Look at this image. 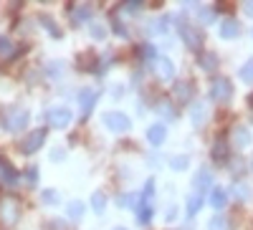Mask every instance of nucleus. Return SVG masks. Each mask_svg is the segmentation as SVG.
<instances>
[{
    "instance_id": "obj_9",
    "label": "nucleus",
    "mask_w": 253,
    "mask_h": 230,
    "mask_svg": "<svg viewBox=\"0 0 253 230\" xmlns=\"http://www.w3.org/2000/svg\"><path fill=\"white\" fill-rule=\"evenodd\" d=\"M96 91L94 89H84V91H79V107H81V114L84 116H89L91 114V109H94V104H96Z\"/></svg>"
},
{
    "instance_id": "obj_7",
    "label": "nucleus",
    "mask_w": 253,
    "mask_h": 230,
    "mask_svg": "<svg viewBox=\"0 0 253 230\" xmlns=\"http://www.w3.org/2000/svg\"><path fill=\"white\" fill-rule=\"evenodd\" d=\"M43 142H46V129H33V132L23 139L20 150H23L26 154H33V152H38L41 147H43Z\"/></svg>"
},
{
    "instance_id": "obj_23",
    "label": "nucleus",
    "mask_w": 253,
    "mask_h": 230,
    "mask_svg": "<svg viewBox=\"0 0 253 230\" xmlns=\"http://www.w3.org/2000/svg\"><path fill=\"white\" fill-rule=\"evenodd\" d=\"M91 207H94V213H104V210H107V195H104V192H94L91 195Z\"/></svg>"
},
{
    "instance_id": "obj_24",
    "label": "nucleus",
    "mask_w": 253,
    "mask_h": 230,
    "mask_svg": "<svg viewBox=\"0 0 253 230\" xmlns=\"http://www.w3.org/2000/svg\"><path fill=\"white\" fill-rule=\"evenodd\" d=\"M200 205H203V195H200V192L190 195V197H187V213H190V215H195V213L200 210Z\"/></svg>"
},
{
    "instance_id": "obj_19",
    "label": "nucleus",
    "mask_w": 253,
    "mask_h": 230,
    "mask_svg": "<svg viewBox=\"0 0 253 230\" xmlns=\"http://www.w3.org/2000/svg\"><path fill=\"white\" fill-rule=\"evenodd\" d=\"M23 48H15L13 43H10V38H0V58L3 61H10V58H15Z\"/></svg>"
},
{
    "instance_id": "obj_26",
    "label": "nucleus",
    "mask_w": 253,
    "mask_h": 230,
    "mask_svg": "<svg viewBox=\"0 0 253 230\" xmlns=\"http://www.w3.org/2000/svg\"><path fill=\"white\" fill-rule=\"evenodd\" d=\"M69 218L71 220H81V215H84V202H79V200H74L71 205H69Z\"/></svg>"
},
{
    "instance_id": "obj_35",
    "label": "nucleus",
    "mask_w": 253,
    "mask_h": 230,
    "mask_svg": "<svg viewBox=\"0 0 253 230\" xmlns=\"http://www.w3.org/2000/svg\"><path fill=\"white\" fill-rule=\"evenodd\" d=\"M104 36H107V31H104V26H99V23H94V26H91V38H96V40H101Z\"/></svg>"
},
{
    "instance_id": "obj_30",
    "label": "nucleus",
    "mask_w": 253,
    "mask_h": 230,
    "mask_svg": "<svg viewBox=\"0 0 253 230\" xmlns=\"http://www.w3.org/2000/svg\"><path fill=\"white\" fill-rule=\"evenodd\" d=\"M142 0H126V3H122V10H126V13H139L142 10Z\"/></svg>"
},
{
    "instance_id": "obj_33",
    "label": "nucleus",
    "mask_w": 253,
    "mask_h": 230,
    "mask_svg": "<svg viewBox=\"0 0 253 230\" xmlns=\"http://www.w3.org/2000/svg\"><path fill=\"white\" fill-rule=\"evenodd\" d=\"M89 64H94V56H91V53H81V56H79V66H81L84 71H89V69H91Z\"/></svg>"
},
{
    "instance_id": "obj_27",
    "label": "nucleus",
    "mask_w": 253,
    "mask_h": 230,
    "mask_svg": "<svg viewBox=\"0 0 253 230\" xmlns=\"http://www.w3.org/2000/svg\"><path fill=\"white\" fill-rule=\"evenodd\" d=\"M38 20H41V23H43V28H46V31H48V33H51L53 38H61V31L56 28V23H53V20H51L48 15H41Z\"/></svg>"
},
{
    "instance_id": "obj_32",
    "label": "nucleus",
    "mask_w": 253,
    "mask_h": 230,
    "mask_svg": "<svg viewBox=\"0 0 253 230\" xmlns=\"http://www.w3.org/2000/svg\"><path fill=\"white\" fill-rule=\"evenodd\" d=\"M170 164H172V170H177V172H182V170H185V167L190 164V159H187V157H172V159H170Z\"/></svg>"
},
{
    "instance_id": "obj_22",
    "label": "nucleus",
    "mask_w": 253,
    "mask_h": 230,
    "mask_svg": "<svg viewBox=\"0 0 253 230\" xmlns=\"http://www.w3.org/2000/svg\"><path fill=\"white\" fill-rule=\"evenodd\" d=\"M225 192L220 190V187H213V192H210V205H213L215 207V210H223V207H225Z\"/></svg>"
},
{
    "instance_id": "obj_4",
    "label": "nucleus",
    "mask_w": 253,
    "mask_h": 230,
    "mask_svg": "<svg viewBox=\"0 0 253 230\" xmlns=\"http://www.w3.org/2000/svg\"><path fill=\"white\" fill-rule=\"evenodd\" d=\"M230 96H233V86H230V81L225 76L213 78V83H210V99L218 101V104H228Z\"/></svg>"
},
{
    "instance_id": "obj_13",
    "label": "nucleus",
    "mask_w": 253,
    "mask_h": 230,
    "mask_svg": "<svg viewBox=\"0 0 253 230\" xmlns=\"http://www.w3.org/2000/svg\"><path fill=\"white\" fill-rule=\"evenodd\" d=\"M251 142H253V137H251V129L248 127H236L233 129V147L246 150V147H251Z\"/></svg>"
},
{
    "instance_id": "obj_6",
    "label": "nucleus",
    "mask_w": 253,
    "mask_h": 230,
    "mask_svg": "<svg viewBox=\"0 0 253 230\" xmlns=\"http://www.w3.org/2000/svg\"><path fill=\"white\" fill-rule=\"evenodd\" d=\"M71 119H74V114H71V109H66V107H56V109H51V112L46 114L48 127H53V129H66L69 124H71Z\"/></svg>"
},
{
    "instance_id": "obj_25",
    "label": "nucleus",
    "mask_w": 253,
    "mask_h": 230,
    "mask_svg": "<svg viewBox=\"0 0 253 230\" xmlns=\"http://www.w3.org/2000/svg\"><path fill=\"white\" fill-rule=\"evenodd\" d=\"M0 177H3V182H5V185H10V187L18 182V172L13 170V167H10L8 162H5V167H3V175H0Z\"/></svg>"
},
{
    "instance_id": "obj_39",
    "label": "nucleus",
    "mask_w": 253,
    "mask_h": 230,
    "mask_svg": "<svg viewBox=\"0 0 253 230\" xmlns=\"http://www.w3.org/2000/svg\"><path fill=\"white\" fill-rule=\"evenodd\" d=\"M26 180H28L31 185L38 182V170H36V167H28V170H26Z\"/></svg>"
},
{
    "instance_id": "obj_14",
    "label": "nucleus",
    "mask_w": 253,
    "mask_h": 230,
    "mask_svg": "<svg viewBox=\"0 0 253 230\" xmlns=\"http://www.w3.org/2000/svg\"><path fill=\"white\" fill-rule=\"evenodd\" d=\"M238 33H241L238 20H233V18H225V20H220V38L230 40V38H236Z\"/></svg>"
},
{
    "instance_id": "obj_34",
    "label": "nucleus",
    "mask_w": 253,
    "mask_h": 230,
    "mask_svg": "<svg viewBox=\"0 0 253 230\" xmlns=\"http://www.w3.org/2000/svg\"><path fill=\"white\" fill-rule=\"evenodd\" d=\"M117 202H119V207H132V205L137 202V197H134V195H119Z\"/></svg>"
},
{
    "instance_id": "obj_11",
    "label": "nucleus",
    "mask_w": 253,
    "mask_h": 230,
    "mask_svg": "<svg viewBox=\"0 0 253 230\" xmlns=\"http://www.w3.org/2000/svg\"><path fill=\"white\" fill-rule=\"evenodd\" d=\"M71 20L74 23H86V20H91V5L89 3H76V5H71Z\"/></svg>"
},
{
    "instance_id": "obj_36",
    "label": "nucleus",
    "mask_w": 253,
    "mask_h": 230,
    "mask_svg": "<svg viewBox=\"0 0 253 230\" xmlns=\"http://www.w3.org/2000/svg\"><path fill=\"white\" fill-rule=\"evenodd\" d=\"M139 56H142V58H155V46L144 43V46L139 48Z\"/></svg>"
},
{
    "instance_id": "obj_3",
    "label": "nucleus",
    "mask_w": 253,
    "mask_h": 230,
    "mask_svg": "<svg viewBox=\"0 0 253 230\" xmlns=\"http://www.w3.org/2000/svg\"><path fill=\"white\" fill-rule=\"evenodd\" d=\"M3 124L8 132H20L23 127H28V112L23 107H10L3 116Z\"/></svg>"
},
{
    "instance_id": "obj_1",
    "label": "nucleus",
    "mask_w": 253,
    "mask_h": 230,
    "mask_svg": "<svg viewBox=\"0 0 253 230\" xmlns=\"http://www.w3.org/2000/svg\"><path fill=\"white\" fill-rule=\"evenodd\" d=\"M18 220H20V200L13 195L0 197V225L13 228Z\"/></svg>"
},
{
    "instance_id": "obj_10",
    "label": "nucleus",
    "mask_w": 253,
    "mask_h": 230,
    "mask_svg": "<svg viewBox=\"0 0 253 230\" xmlns=\"http://www.w3.org/2000/svg\"><path fill=\"white\" fill-rule=\"evenodd\" d=\"M155 74H157V78H162V81H172V76H175L172 61H170V58H157V61H155Z\"/></svg>"
},
{
    "instance_id": "obj_42",
    "label": "nucleus",
    "mask_w": 253,
    "mask_h": 230,
    "mask_svg": "<svg viewBox=\"0 0 253 230\" xmlns=\"http://www.w3.org/2000/svg\"><path fill=\"white\" fill-rule=\"evenodd\" d=\"M243 10H246V15H253V0H248V3H243Z\"/></svg>"
},
{
    "instance_id": "obj_20",
    "label": "nucleus",
    "mask_w": 253,
    "mask_h": 230,
    "mask_svg": "<svg viewBox=\"0 0 253 230\" xmlns=\"http://www.w3.org/2000/svg\"><path fill=\"white\" fill-rule=\"evenodd\" d=\"M157 112H160L165 119H175V116H177V109L172 107L170 99H160V101H157Z\"/></svg>"
},
{
    "instance_id": "obj_29",
    "label": "nucleus",
    "mask_w": 253,
    "mask_h": 230,
    "mask_svg": "<svg viewBox=\"0 0 253 230\" xmlns=\"http://www.w3.org/2000/svg\"><path fill=\"white\" fill-rule=\"evenodd\" d=\"M241 81H246V83H253V58L248 61V64L241 69Z\"/></svg>"
},
{
    "instance_id": "obj_44",
    "label": "nucleus",
    "mask_w": 253,
    "mask_h": 230,
    "mask_svg": "<svg viewBox=\"0 0 253 230\" xmlns=\"http://www.w3.org/2000/svg\"><path fill=\"white\" fill-rule=\"evenodd\" d=\"M248 107H253V94L248 96Z\"/></svg>"
},
{
    "instance_id": "obj_37",
    "label": "nucleus",
    "mask_w": 253,
    "mask_h": 230,
    "mask_svg": "<svg viewBox=\"0 0 253 230\" xmlns=\"http://www.w3.org/2000/svg\"><path fill=\"white\" fill-rule=\"evenodd\" d=\"M236 197H238V200H248V197H251V192L246 190V185H243V182L236 185Z\"/></svg>"
},
{
    "instance_id": "obj_43",
    "label": "nucleus",
    "mask_w": 253,
    "mask_h": 230,
    "mask_svg": "<svg viewBox=\"0 0 253 230\" xmlns=\"http://www.w3.org/2000/svg\"><path fill=\"white\" fill-rule=\"evenodd\" d=\"M3 167H5V159H3V157H0V175H3Z\"/></svg>"
},
{
    "instance_id": "obj_2",
    "label": "nucleus",
    "mask_w": 253,
    "mask_h": 230,
    "mask_svg": "<svg viewBox=\"0 0 253 230\" xmlns=\"http://www.w3.org/2000/svg\"><path fill=\"white\" fill-rule=\"evenodd\" d=\"M177 31H180V38H182V43L190 48V51H200L203 46V31L193 23H187V20H180L177 23Z\"/></svg>"
},
{
    "instance_id": "obj_17",
    "label": "nucleus",
    "mask_w": 253,
    "mask_h": 230,
    "mask_svg": "<svg viewBox=\"0 0 253 230\" xmlns=\"http://www.w3.org/2000/svg\"><path fill=\"white\" fill-rule=\"evenodd\" d=\"M213 162H218V164H223V162H228V142L220 137V139H215V144H213Z\"/></svg>"
},
{
    "instance_id": "obj_12",
    "label": "nucleus",
    "mask_w": 253,
    "mask_h": 230,
    "mask_svg": "<svg viewBox=\"0 0 253 230\" xmlns=\"http://www.w3.org/2000/svg\"><path fill=\"white\" fill-rule=\"evenodd\" d=\"M198 66H200L203 71H208V74H213V71L218 69V56H215L213 51H200V56H198Z\"/></svg>"
},
{
    "instance_id": "obj_18",
    "label": "nucleus",
    "mask_w": 253,
    "mask_h": 230,
    "mask_svg": "<svg viewBox=\"0 0 253 230\" xmlns=\"http://www.w3.org/2000/svg\"><path fill=\"white\" fill-rule=\"evenodd\" d=\"M152 213H155V210H152V200H144V197H142V200H139V207H137V220H139L142 225H147V223L152 220Z\"/></svg>"
},
{
    "instance_id": "obj_8",
    "label": "nucleus",
    "mask_w": 253,
    "mask_h": 230,
    "mask_svg": "<svg viewBox=\"0 0 253 230\" xmlns=\"http://www.w3.org/2000/svg\"><path fill=\"white\" fill-rule=\"evenodd\" d=\"M193 94H195V89H193V83H190V81H177L172 86V99L177 104H190V101H193Z\"/></svg>"
},
{
    "instance_id": "obj_41",
    "label": "nucleus",
    "mask_w": 253,
    "mask_h": 230,
    "mask_svg": "<svg viewBox=\"0 0 253 230\" xmlns=\"http://www.w3.org/2000/svg\"><path fill=\"white\" fill-rule=\"evenodd\" d=\"M41 197H43V202H58V192H53V190H46Z\"/></svg>"
},
{
    "instance_id": "obj_28",
    "label": "nucleus",
    "mask_w": 253,
    "mask_h": 230,
    "mask_svg": "<svg viewBox=\"0 0 253 230\" xmlns=\"http://www.w3.org/2000/svg\"><path fill=\"white\" fill-rule=\"evenodd\" d=\"M208 230H228V220H225L223 215L210 218V223H208Z\"/></svg>"
},
{
    "instance_id": "obj_40",
    "label": "nucleus",
    "mask_w": 253,
    "mask_h": 230,
    "mask_svg": "<svg viewBox=\"0 0 253 230\" xmlns=\"http://www.w3.org/2000/svg\"><path fill=\"white\" fill-rule=\"evenodd\" d=\"M213 18H215V13L213 10H200V20H203V23H213Z\"/></svg>"
},
{
    "instance_id": "obj_15",
    "label": "nucleus",
    "mask_w": 253,
    "mask_h": 230,
    "mask_svg": "<svg viewBox=\"0 0 253 230\" xmlns=\"http://www.w3.org/2000/svg\"><path fill=\"white\" fill-rule=\"evenodd\" d=\"M165 137H167V127H165V124H160V121L147 129V139H150L155 147H160V144L165 142Z\"/></svg>"
},
{
    "instance_id": "obj_21",
    "label": "nucleus",
    "mask_w": 253,
    "mask_h": 230,
    "mask_svg": "<svg viewBox=\"0 0 253 230\" xmlns=\"http://www.w3.org/2000/svg\"><path fill=\"white\" fill-rule=\"evenodd\" d=\"M190 119H193V124H195V127H200V124L208 119V107H205L203 101L193 107V112H190Z\"/></svg>"
},
{
    "instance_id": "obj_5",
    "label": "nucleus",
    "mask_w": 253,
    "mask_h": 230,
    "mask_svg": "<svg viewBox=\"0 0 253 230\" xmlns=\"http://www.w3.org/2000/svg\"><path fill=\"white\" fill-rule=\"evenodd\" d=\"M101 121H104V127H107L109 132H117V134H122V132H126V129L132 127L129 116L122 114V112H107V114L101 116Z\"/></svg>"
},
{
    "instance_id": "obj_16",
    "label": "nucleus",
    "mask_w": 253,
    "mask_h": 230,
    "mask_svg": "<svg viewBox=\"0 0 253 230\" xmlns=\"http://www.w3.org/2000/svg\"><path fill=\"white\" fill-rule=\"evenodd\" d=\"M208 187H213V172H210V170H200L195 175V192L203 195Z\"/></svg>"
},
{
    "instance_id": "obj_31",
    "label": "nucleus",
    "mask_w": 253,
    "mask_h": 230,
    "mask_svg": "<svg viewBox=\"0 0 253 230\" xmlns=\"http://www.w3.org/2000/svg\"><path fill=\"white\" fill-rule=\"evenodd\" d=\"M167 20L170 18H160V20H155V23H150V33H165L167 31Z\"/></svg>"
},
{
    "instance_id": "obj_38",
    "label": "nucleus",
    "mask_w": 253,
    "mask_h": 230,
    "mask_svg": "<svg viewBox=\"0 0 253 230\" xmlns=\"http://www.w3.org/2000/svg\"><path fill=\"white\" fill-rule=\"evenodd\" d=\"M112 26H114V33H117V36L126 38V28L122 26V20H117V18H114V20H112Z\"/></svg>"
},
{
    "instance_id": "obj_45",
    "label": "nucleus",
    "mask_w": 253,
    "mask_h": 230,
    "mask_svg": "<svg viewBox=\"0 0 253 230\" xmlns=\"http://www.w3.org/2000/svg\"><path fill=\"white\" fill-rule=\"evenodd\" d=\"M114 230H126V228H114Z\"/></svg>"
}]
</instances>
